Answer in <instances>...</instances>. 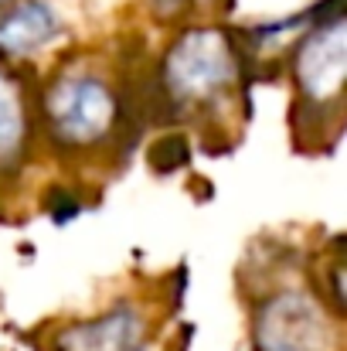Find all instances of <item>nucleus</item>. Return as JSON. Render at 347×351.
<instances>
[{
    "mask_svg": "<svg viewBox=\"0 0 347 351\" xmlns=\"http://www.w3.org/2000/svg\"><path fill=\"white\" fill-rule=\"evenodd\" d=\"M48 119L65 143H92L113 130L116 99L110 86L92 75L62 79L48 96Z\"/></svg>",
    "mask_w": 347,
    "mask_h": 351,
    "instance_id": "f257e3e1",
    "label": "nucleus"
},
{
    "mask_svg": "<svg viewBox=\"0 0 347 351\" xmlns=\"http://www.w3.org/2000/svg\"><path fill=\"white\" fill-rule=\"evenodd\" d=\"M164 72L177 99H208L231 79L235 58L218 31H191L174 45Z\"/></svg>",
    "mask_w": 347,
    "mask_h": 351,
    "instance_id": "f03ea898",
    "label": "nucleus"
},
{
    "mask_svg": "<svg viewBox=\"0 0 347 351\" xmlns=\"http://www.w3.org/2000/svg\"><path fill=\"white\" fill-rule=\"evenodd\" d=\"M296 82L307 103H331L344 89V14L334 10L331 21L313 27V34L296 51Z\"/></svg>",
    "mask_w": 347,
    "mask_h": 351,
    "instance_id": "7ed1b4c3",
    "label": "nucleus"
},
{
    "mask_svg": "<svg viewBox=\"0 0 347 351\" xmlns=\"http://www.w3.org/2000/svg\"><path fill=\"white\" fill-rule=\"evenodd\" d=\"M324 328L317 311L303 297H279L259 321L262 351H324Z\"/></svg>",
    "mask_w": 347,
    "mask_h": 351,
    "instance_id": "20e7f679",
    "label": "nucleus"
},
{
    "mask_svg": "<svg viewBox=\"0 0 347 351\" xmlns=\"http://www.w3.org/2000/svg\"><path fill=\"white\" fill-rule=\"evenodd\" d=\"M58 34V17L44 0H21L0 17V51L31 55Z\"/></svg>",
    "mask_w": 347,
    "mask_h": 351,
    "instance_id": "39448f33",
    "label": "nucleus"
},
{
    "mask_svg": "<svg viewBox=\"0 0 347 351\" xmlns=\"http://www.w3.org/2000/svg\"><path fill=\"white\" fill-rule=\"evenodd\" d=\"M68 351H140L143 348V321L129 311L110 314L96 324H82L65 338Z\"/></svg>",
    "mask_w": 347,
    "mask_h": 351,
    "instance_id": "423d86ee",
    "label": "nucleus"
},
{
    "mask_svg": "<svg viewBox=\"0 0 347 351\" xmlns=\"http://www.w3.org/2000/svg\"><path fill=\"white\" fill-rule=\"evenodd\" d=\"M21 140H24V106L14 82L0 72V160L14 157Z\"/></svg>",
    "mask_w": 347,
    "mask_h": 351,
    "instance_id": "0eeeda50",
    "label": "nucleus"
}]
</instances>
